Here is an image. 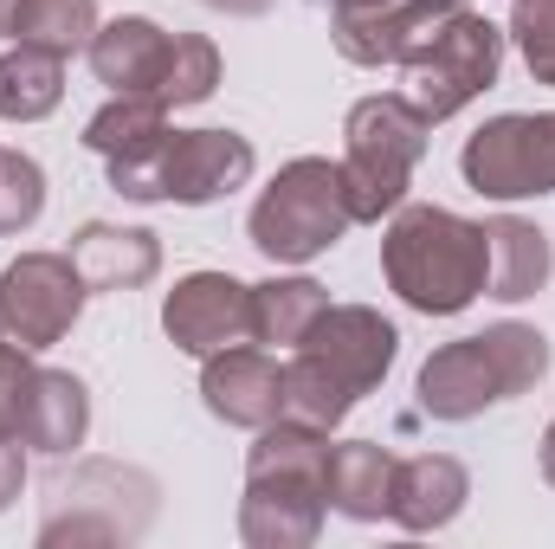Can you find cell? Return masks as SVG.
Returning <instances> with one entry per match:
<instances>
[{
	"instance_id": "6da1fadb",
	"label": "cell",
	"mask_w": 555,
	"mask_h": 549,
	"mask_svg": "<svg viewBox=\"0 0 555 549\" xmlns=\"http://www.w3.org/2000/svg\"><path fill=\"white\" fill-rule=\"evenodd\" d=\"M388 291L420 317H459L491 284V240L485 220H465L452 207H395L382 240Z\"/></svg>"
},
{
	"instance_id": "7a4b0ae2",
	"label": "cell",
	"mask_w": 555,
	"mask_h": 549,
	"mask_svg": "<svg viewBox=\"0 0 555 549\" xmlns=\"http://www.w3.org/2000/svg\"><path fill=\"white\" fill-rule=\"evenodd\" d=\"M323 459L330 433L278 413L259 426V446L246 452V498H240V537L253 549H310L323 531Z\"/></svg>"
},
{
	"instance_id": "3957f363",
	"label": "cell",
	"mask_w": 555,
	"mask_h": 549,
	"mask_svg": "<svg viewBox=\"0 0 555 549\" xmlns=\"http://www.w3.org/2000/svg\"><path fill=\"white\" fill-rule=\"evenodd\" d=\"M550 375V336L530 323H491L478 336H459L420 362V413L433 420H478L498 401L530 395Z\"/></svg>"
},
{
	"instance_id": "277c9868",
	"label": "cell",
	"mask_w": 555,
	"mask_h": 549,
	"mask_svg": "<svg viewBox=\"0 0 555 549\" xmlns=\"http://www.w3.org/2000/svg\"><path fill=\"white\" fill-rule=\"evenodd\" d=\"M111 188L124 201H181V207H207L233 188L253 181V142L233 130H162L130 155H111Z\"/></svg>"
},
{
	"instance_id": "5b68a950",
	"label": "cell",
	"mask_w": 555,
	"mask_h": 549,
	"mask_svg": "<svg viewBox=\"0 0 555 549\" xmlns=\"http://www.w3.org/2000/svg\"><path fill=\"white\" fill-rule=\"evenodd\" d=\"M356 227L349 214V188H343V162L330 155H297L272 175V188L253 201V246L272 266H310L317 253H330L343 233Z\"/></svg>"
},
{
	"instance_id": "8992f818",
	"label": "cell",
	"mask_w": 555,
	"mask_h": 549,
	"mask_svg": "<svg viewBox=\"0 0 555 549\" xmlns=\"http://www.w3.org/2000/svg\"><path fill=\"white\" fill-rule=\"evenodd\" d=\"M426 117L395 91V98H362L343 124V188H349V214L356 227L362 220H382L408 201V181H414L420 155H426Z\"/></svg>"
},
{
	"instance_id": "52a82bcc",
	"label": "cell",
	"mask_w": 555,
	"mask_h": 549,
	"mask_svg": "<svg viewBox=\"0 0 555 549\" xmlns=\"http://www.w3.org/2000/svg\"><path fill=\"white\" fill-rule=\"evenodd\" d=\"M155 518V478L117 459H85L52 485L39 544H137Z\"/></svg>"
},
{
	"instance_id": "ba28073f",
	"label": "cell",
	"mask_w": 555,
	"mask_h": 549,
	"mask_svg": "<svg viewBox=\"0 0 555 549\" xmlns=\"http://www.w3.org/2000/svg\"><path fill=\"white\" fill-rule=\"evenodd\" d=\"M498 72H504V33L485 20V13H459L426 52H420L414 65H408V104H414L426 124H446V117H459L472 98H485L491 85H498Z\"/></svg>"
},
{
	"instance_id": "9c48e42d",
	"label": "cell",
	"mask_w": 555,
	"mask_h": 549,
	"mask_svg": "<svg viewBox=\"0 0 555 549\" xmlns=\"http://www.w3.org/2000/svg\"><path fill=\"white\" fill-rule=\"evenodd\" d=\"M459 175L485 201H537L555 194V111H504L459 149Z\"/></svg>"
},
{
	"instance_id": "30bf717a",
	"label": "cell",
	"mask_w": 555,
	"mask_h": 549,
	"mask_svg": "<svg viewBox=\"0 0 555 549\" xmlns=\"http://www.w3.org/2000/svg\"><path fill=\"white\" fill-rule=\"evenodd\" d=\"M85 297H91V284L78 278L72 253H20L0 272V343L26 349V356L65 343Z\"/></svg>"
},
{
	"instance_id": "8fae6325",
	"label": "cell",
	"mask_w": 555,
	"mask_h": 549,
	"mask_svg": "<svg viewBox=\"0 0 555 549\" xmlns=\"http://www.w3.org/2000/svg\"><path fill=\"white\" fill-rule=\"evenodd\" d=\"M162 330L175 349L188 356H220L253 343V284H240L233 272H188L168 297H162Z\"/></svg>"
},
{
	"instance_id": "7c38bea8",
	"label": "cell",
	"mask_w": 555,
	"mask_h": 549,
	"mask_svg": "<svg viewBox=\"0 0 555 549\" xmlns=\"http://www.w3.org/2000/svg\"><path fill=\"white\" fill-rule=\"evenodd\" d=\"M317 369H330L356 401L362 395H375L382 388V375L395 369V349H401V330L382 317V310H369V304H330L310 330H304V343H297Z\"/></svg>"
},
{
	"instance_id": "4fadbf2b",
	"label": "cell",
	"mask_w": 555,
	"mask_h": 549,
	"mask_svg": "<svg viewBox=\"0 0 555 549\" xmlns=\"http://www.w3.org/2000/svg\"><path fill=\"white\" fill-rule=\"evenodd\" d=\"M459 13H465V0H388L375 13H336L330 39H336V52L349 65H369V72L401 65L408 72Z\"/></svg>"
},
{
	"instance_id": "5bb4252c",
	"label": "cell",
	"mask_w": 555,
	"mask_h": 549,
	"mask_svg": "<svg viewBox=\"0 0 555 549\" xmlns=\"http://www.w3.org/2000/svg\"><path fill=\"white\" fill-rule=\"evenodd\" d=\"M201 401L214 420H227V426H272L278 413H284V369H278L272 356H259V349H220V356H207V369H201Z\"/></svg>"
},
{
	"instance_id": "9a60e30c",
	"label": "cell",
	"mask_w": 555,
	"mask_h": 549,
	"mask_svg": "<svg viewBox=\"0 0 555 549\" xmlns=\"http://www.w3.org/2000/svg\"><path fill=\"white\" fill-rule=\"evenodd\" d=\"M465 498H472V478H465V465L452 459V452H420V459H401L395 465V491H388V518L401 524V531H446L459 511H465Z\"/></svg>"
},
{
	"instance_id": "2e32d148",
	"label": "cell",
	"mask_w": 555,
	"mask_h": 549,
	"mask_svg": "<svg viewBox=\"0 0 555 549\" xmlns=\"http://www.w3.org/2000/svg\"><path fill=\"white\" fill-rule=\"evenodd\" d=\"M72 266L91 291H142L162 272V240L149 227H111V220H85L72 233Z\"/></svg>"
},
{
	"instance_id": "e0dca14e",
	"label": "cell",
	"mask_w": 555,
	"mask_h": 549,
	"mask_svg": "<svg viewBox=\"0 0 555 549\" xmlns=\"http://www.w3.org/2000/svg\"><path fill=\"white\" fill-rule=\"evenodd\" d=\"M395 452L382 439H336L323 459V498L336 518L349 524H382L388 518V491H395Z\"/></svg>"
},
{
	"instance_id": "ac0fdd59",
	"label": "cell",
	"mask_w": 555,
	"mask_h": 549,
	"mask_svg": "<svg viewBox=\"0 0 555 549\" xmlns=\"http://www.w3.org/2000/svg\"><path fill=\"white\" fill-rule=\"evenodd\" d=\"M168 46H175V33H162V26L142 20V13H124V20L98 26L85 52H91L98 85H111V91H149V98H155L162 65H168Z\"/></svg>"
},
{
	"instance_id": "d6986e66",
	"label": "cell",
	"mask_w": 555,
	"mask_h": 549,
	"mask_svg": "<svg viewBox=\"0 0 555 549\" xmlns=\"http://www.w3.org/2000/svg\"><path fill=\"white\" fill-rule=\"evenodd\" d=\"M85 433H91V388L65 369H39L33 395H26L20 439L33 452H72V446H85Z\"/></svg>"
},
{
	"instance_id": "ffe728a7",
	"label": "cell",
	"mask_w": 555,
	"mask_h": 549,
	"mask_svg": "<svg viewBox=\"0 0 555 549\" xmlns=\"http://www.w3.org/2000/svg\"><path fill=\"white\" fill-rule=\"evenodd\" d=\"M485 240H491V284H485V297L524 304V297H537L550 284V272H555L550 233H537L517 214H498V220H485Z\"/></svg>"
},
{
	"instance_id": "44dd1931",
	"label": "cell",
	"mask_w": 555,
	"mask_h": 549,
	"mask_svg": "<svg viewBox=\"0 0 555 549\" xmlns=\"http://www.w3.org/2000/svg\"><path fill=\"white\" fill-rule=\"evenodd\" d=\"M323 310H330V291L317 278H266V284H253V343L297 349Z\"/></svg>"
},
{
	"instance_id": "7402d4cb",
	"label": "cell",
	"mask_w": 555,
	"mask_h": 549,
	"mask_svg": "<svg viewBox=\"0 0 555 549\" xmlns=\"http://www.w3.org/2000/svg\"><path fill=\"white\" fill-rule=\"evenodd\" d=\"M59 98H65V59L33 52V46L0 52V117L7 124H39L59 111Z\"/></svg>"
},
{
	"instance_id": "603a6c76",
	"label": "cell",
	"mask_w": 555,
	"mask_h": 549,
	"mask_svg": "<svg viewBox=\"0 0 555 549\" xmlns=\"http://www.w3.org/2000/svg\"><path fill=\"white\" fill-rule=\"evenodd\" d=\"M98 33V0H20L13 7V39L52 59L85 52Z\"/></svg>"
},
{
	"instance_id": "cb8c5ba5",
	"label": "cell",
	"mask_w": 555,
	"mask_h": 549,
	"mask_svg": "<svg viewBox=\"0 0 555 549\" xmlns=\"http://www.w3.org/2000/svg\"><path fill=\"white\" fill-rule=\"evenodd\" d=\"M168 130V104L162 98H149V91H117L91 124H85V149L91 155H130V149H142L149 137H162Z\"/></svg>"
},
{
	"instance_id": "d4e9b609",
	"label": "cell",
	"mask_w": 555,
	"mask_h": 549,
	"mask_svg": "<svg viewBox=\"0 0 555 549\" xmlns=\"http://www.w3.org/2000/svg\"><path fill=\"white\" fill-rule=\"evenodd\" d=\"M214 85H220V52H214V39H207V33H175L155 98H162L168 111H188V104H207Z\"/></svg>"
},
{
	"instance_id": "484cf974",
	"label": "cell",
	"mask_w": 555,
	"mask_h": 549,
	"mask_svg": "<svg viewBox=\"0 0 555 549\" xmlns=\"http://www.w3.org/2000/svg\"><path fill=\"white\" fill-rule=\"evenodd\" d=\"M46 214V168L20 149H0V240L26 233Z\"/></svg>"
},
{
	"instance_id": "4316f807",
	"label": "cell",
	"mask_w": 555,
	"mask_h": 549,
	"mask_svg": "<svg viewBox=\"0 0 555 549\" xmlns=\"http://www.w3.org/2000/svg\"><path fill=\"white\" fill-rule=\"evenodd\" d=\"M511 39H517L530 78H537V85H555V0L517 7V13H511Z\"/></svg>"
},
{
	"instance_id": "83f0119b",
	"label": "cell",
	"mask_w": 555,
	"mask_h": 549,
	"mask_svg": "<svg viewBox=\"0 0 555 549\" xmlns=\"http://www.w3.org/2000/svg\"><path fill=\"white\" fill-rule=\"evenodd\" d=\"M33 375H39L33 356L0 343V433H20V420H26V395H33Z\"/></svg>"
},
{
	"instance_id": "f1b7e54d",
	"label": "cell",
	"mask_w": 555,
	"mask_h": 549,
	"mask_svg": "<svg viewBox=\"0 0 555 549\" xmlns=\"http://www.w3.org/2000/svg\"><path fill=\"white\" fill-rule=\"evenodd\" d=\"M26 439L20 433H0V511L20 498V485H26V452H20Z\"/></svg>"
},
{
	"instance_id": "f546056e",
	"label": "cell",
	"mask_w": 555,
	"mask_h": 549,
	"mask_svg": "<svg viewBox=\"0 0 555 549\" xmlns=\"http://www.w3.org/2000/svg\"><path fill=\"white\" fill-rule=\"evenodd\" d=\"M201 7H214V13H233V20H259V13H272L278 0H201Z\"/></svg>"
},
{
	"instance_id": "4dcf8cb0",
	"label": "cell",
	"mask_w": 555,
	"mask_h": 549,
	"mask_svg": "<svg viewBox=\"0 0 555 549\" xmlns=\"http://www.w3.org/2000/svg\"><path fill=\"white\" fill-rule=\"evenodd\" d=\"M543 478L555 485V420H550V433H543Z\"/></svg>"
},
{
	"instance_id": "1f68e13d",
	"label": "cell",
	"mask_w": 555,
	"mask_h": 549,
	"mask_svg": "<svg viewBox=\"0 0 555 549\" xmlns=\"http://www.w3.org/2000/svg\"><path fill=\"white\" fill-rule=\"evenodd\" d=\"M336 13H375V7H388V0H330Z\"/></svg>"
},
{
	"instance_id": "d6a6232c",
	"label": "cell",
	"mask_w": 555,
	"mask_h": 549,
	"mask_svg": "<svg viewBox=\"0 0 555 549\" xmlns=\"http://www.w3.org/2000/svg\"><path fill=\"white\" fill-rule=\"evenodd\" d=\"M13 7L20 0H0V39H13Z\"/></svg>"
},
{
	"instance_id": "836d02e7",
	"label": "cell",
	"mask_w": 555,
	"mask_h": 549,
	"mask_svg": "<svg viewBox=\"0 0 555 549\" xmlns=\"http://www.w3.org/2000/svg\"><path fill=\"white\" fill-rule=\"evenodd\" d=\"M517 7H530V0H517Z\"/></svg>"
}]
</instances>
